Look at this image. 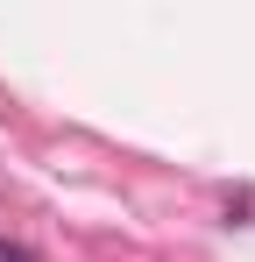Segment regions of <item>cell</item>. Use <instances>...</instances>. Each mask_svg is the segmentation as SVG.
Masks as SVG:
<instances>
[{"instance_id":"6da1fadb","label":"cell","mask_w":255,"mask_h":262,"mask_svg":"<svg viewBox=\"0 0 255 262\" xmlns=\"http://www.w3.org/2000/svg\"><path fill=\"white\" fill-rule=\"evenodd\" d=\"M0 262H36V255H29L22 241H0Z\"/></svg>"}]
</instances>
